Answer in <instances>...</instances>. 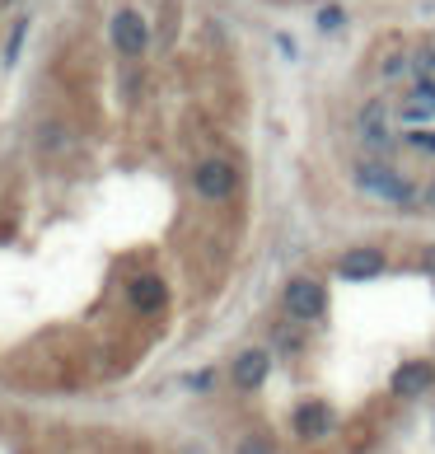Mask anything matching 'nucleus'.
I'll use <instances>...</instances> for the list:
<instances>
[{"label":"nucleus","instance_id":"f257e3e1","mask_svg":"<svg viewBox=\"0 0 435 454\" xmlns=\"http://www.w3.org/2000/svg\"><path fill=\"white\" fill-rule=\"evenodd\" d=\"M356 188L370 197V201H389V207H416V183L408 174H398L393 164L384 160H361L356 164Z\"/></svg>","mask_w":435,"mask_h":454},{"label":"nucleus","instance_id":"f03ea898","mask_svg":"<svg viewBox=\"0 0 435 454\" xmlns=\"http://www.w3.org/2000/svg\"><path fill=\"white\" fill-rule=\"evenodd\" d=\"M281 305H286L291 318L309 324V318H319V314L328 309V295H323V286L314 281V277H295L286 291H281Z\"/></svg>","mask_w":435,"mask_h":454},{"label":"nucleus","instance_id":"7ed1b4c3","mask_svg":"<svg viewBox=\"0 0 435 454\" xmlns=\"http://www.w3.org/2000/svg\"><path fill=\"white\" fill-rule=\"evenodd\" d=\"M234 183H239V174H234V164L221 160V155H211V160H202L192 169V188H197V197H206V201H225L234 192Z\"/></svg>","mask_w":435,"mask_h":454},{"label":"nucleus","instance_id":"20e7f679","mask_svg":"<svg viewBox=\"0 0 435 454\" xmlns=\"http://www.w3.org/2000/svg\"><path fill=\"white\" fill-rule=\"evenodd\" d=\"M145 43H150V28L136 10H117L113 14V47L122 57H141L145 52Z\"/></svg>","mask_w":435,"mask_h":454},{"label":"nucleus","instance_id":"39448f33","mask_svg":"<svg viewBox=\"0 0 435 454\" xmlns=\"http://www.w3.org/2000/svg\"><path fill=\"white\" fill-rule=\"evenodd\" d=\"M379 272H384L379 248H351V254L338 258V277L342 281H365V277H379Z\"/></svg>","mask_w":435,"mask_h":454},{"label":"nucleus","instance_id":"423d86ee","mask_svg":"<svg viewBox=\"0 0 435 454\" xmlns=\"http://www.w3.org/2000/svg\"><path fill=\"white\" fill-rule=\"evenodd\" d=\"M267 370H272V356H267L262 347H248L234 356V384H239V389H258L267 380Z\"/></svg>","mask_w":435,"mask_h":454},{"label":"nucleus","instance_id":"0eeeda50","mask_svg":"<svg viewBox=\"0 0 435 454\" xmlns=\"http://www.w3.org/2000/svg\"><path fill=\"white\" fill-rule=\"evenodd\" d=\"M295 431L305 435V441H323V435L332 431V412L323 408V403H309V408L295 412Z\"/></svg>","mask_w":435,"mask_h":454},{"label":"nucleus","instance_id":"6e6552de","mask_svg":"<svg viewBox=\"0 0 435 454\" xmlns=\"http://www.w3.org/2000/svg\"><path fill=\"white\" fill-rule=\"evenodd\" d=\"M164 295H169V291H164L159 277H136V281H131V291H127V300H131L141 314H155V309L164 305Z\"/></svg>","mask_w":435,"mask_h":454},{"label":"nucleus","instance_id":"1a4fd4ad","mask_svg":"<svg viewBox=\"0 0 435 454\" xmlns=\"http://www.w3.org/2000/svg\"><path fill=\"white\" fill-rule=\"evenodd\" d=\"M422 389H431V365H426V361H408V365L393 375V394H398V398H416Z\"/></svg>","mask_w":435,"mask_h":454},{"label":"nucleus","instance_id":"9d476101","mask_svg":"<svg viewBox=\"0 0 435 454\" xmlns=\"http://www.w3.org/2000/svg\"><path fill=\"white\" fill-rule=\"evenodd\" d=\"M403 117H408V122H431V117H435V80H422V85L408 94Z\"/></svg>","mask_w":435,"mask_h":454},{"label":"nucleus","instance_id":"9b49d317","mask_svg":"<svg viewBox=\"0 0 435 454\" xmlns=\"http://www.w3.org/2000/svg\"><path fill=\"white\" fill-rule=\"evenodd\" d=\"M361 131L370 145H389V127H384V104H365L361 113Z\"/></svg>","mask_w":435,"mask_h":454},{"label":"nucleus","instance_id":"f8f14e48","mask_svg":"<svg viewBox=\"0 0 435 454\" xmlns=\"http://www.w3.org/2000/svg\"><path fill=\"white\" fill-rule=\"evenodd\" d=\"M239 454H272V450H267V441H262V435H248Z\"/></svg>","mask_w":435,"mask_h":454},{"label":"nucleus","instance_id":"ddd939ff","mask_svg":"<svg viewBox=\"0 0 435 454\" xmlns=\"http://www.w3.org/2000/svg\"><path fill=\"white\" fill-rule=\"evenodd\" d=\"M342 24V10H323V28H338Z\"/></svg>","mask_w":435,"mask_h":454},{"label":"nucleus","instance_id":"4468645a","mask_svg":"<svg viewBox=\"0 0 435 454\" xmlns=\"http://www.w3.org/2000/svg\"><path fill=\"white\" fill-rule=\"evenodd\" d=\"M426 207L435 211V183H431V188H426Z\"/></svg>","mask_w":435,"mask_h":454}]
</instances>
